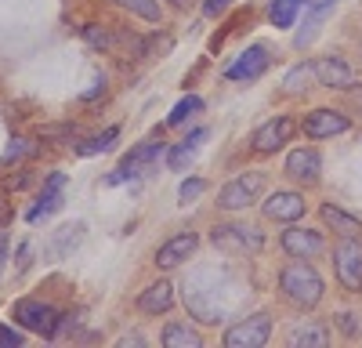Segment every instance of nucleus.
I'll return each mask as SVG.
<instances>
[{"instance_id": "f704fd0d", "label": "nucleus", "mask_w": 362, "mask_h": 348, "mask_svg": "<svg viewBox=\"0 0 362 348\" xmlns=\"http://www.w3.org/2000/svg\"><path fill=\"white\" fill-rule=\"evenodd\" d=\"M29 269V243L18 247V257H15V272H25Z\"/></svg>"}, {"instance_id": "c756f323", "label": "nucleus", "mask_w": 362, "mask_h": 348, "mask_svg": "<svg viewBox=\"0 0 362 348\" xmlns=\"http://www.w3.org/2000/svg\"><path fill=\"white\" fill-rule=\"evenodd\" d=\"M40 138L44 141H76L80 138V127L76 124H47V127H40Z\"/></svg>"}, {"instance_id": "cd10ccee", "label": "nucleus", "mask_w": 362, "mask_h": 348, "mask_svg": "<svg viewBox=\"0 0 362 348\" xmlns=\"http://www.w3.org/2000/svg\"><path fill=\"white\" fill-rule=\"evenodd\" d=\"M83 40L95 47V51H112V44H116L112 29H105V25H98V22H87V25H83Z\"/></svg>"}, {"instance_id": "f3484780", "label": "nucleus", "mask_w": 362, "mask_h": 348, "mask_svg": "<svg viewBox=\"0 0 362 348\" xmlns=\"http://www.w3.org/2000/svg\"><path fill=\"white\" fill-rule=\"evenodd\" d=\"M341 4V0H312V4L305 8V22H300V29H297V37H293V44L297 47H308L315 37H319V25L334 15V8Z\"/></svg>"}, {"instance_id": "0eeeda50", "label": "nucleus", "mask_w": 362, "mask_h": 348, "mask_svg": "<svg viewBox=\"0 0 362 348\" xmlns=\"http://www.w3.org/2000/svg\"><path fill=\"white\" fill-rule=\"evenodd\" d=\"M293 131H297V120H293L290 112H279V116H272L268 124H261V127L254 131L250 149H254L257 156H272V153H279L283 145L293 138Z\"/></svg>"}, {"instance_id": "6e6552de", "label": "nucleus", "mask_w": 362, "mask_h": 348, "mask_svg": "<svg viewBox=\"0 0 362 348\" xmlns=\"http://www.w3.org/2000/svg\"><path fill=\"white\" fill-rule=\"evenodd\" d=\"M272 334V315L257 312L250 319H239L235 327L225 330V348H261Z\"/></svg>"}, {"instance_id": "20e7f679", "label": "nucleus", "mask_w": 362, "mask_h": 348, "mask_svg": "<svg viewBox=\"0 0 362 348\" xmlns=\"http://www.w3.org/2000/svg\"><path fill=\"white\" fill-rule=\"evenodd\" d=\"M11 319H15L18 327L40 334V337H54V334H58V319H62V312H58L54 305H47V301L22 298V301L11 305Z\"/></svg>"}, {"instance_id": "4be33fe9", "label": "nucleus", "mask_w": 362, "mask_h": 348, "mask_svg": "<svg viewBox=\"0 0 362 348\" xmlns=\"http://www.w3.org/2000/svg\"><path fill=\"white\" fill-rule=\"evenodd\" d=\"M163 344H167V348H199L203 337H199V330H192L189 323H167V327H163Z\"/></svg>"}, {"instance_id": "aec40b11", "label": "nucleus", "mask_w": 362, "mask_h": 348, "mask_svg": "<svg viewBox=\"0 0 362 348\" xmlns=\"http://www.w3.org/2000/svg\"><path fill=\"white\" fill-rule=\"evenodd\" d=\"M319 218H322L326 228H334L337 236H362V221H358L355 214L341 211L337 203H322V207H319Z\"/></svg>"}, {"instance_id": "a878e982", "label": "nucleus", "mask_w": 362, "mask_h": 348, "mask_svg": "<svg viewBox=\"0 0 362 348\" xmlns=\"http://www.w3.org/2000/svg\"><path fill=\"white\" fill-rule=\"evenodd\" d=\"M112 4H119L124 11H131V15H138V18H145V22H160V18H163L160 0H112Z\"/></svg>"}, {"instance_id": "393cba45", "label": "nucleus", "mask_w": 362, "mask_h": 348, "mask_svg": "<svg viewBox=\"0 0 362 348\" xmlns=\"http://www.w3.org/2000/svg\"><path fill=\"white\" fill-rule=\"evenodd\" d=\"M315 80V69H312V62H300V66H293L290 73H286V80H283V91L286 95H300V91H308V83Z\"/></svg>"}, {"instance_id": "6ab92c4d", "label": "nucleus", "mask_w": 362, "mask_h": 348, "mask_svg": "<svg viewBox=\"0 0 362 348\" xmlns=\"http://www.w3.org/2000/svg\"><path fill=\"white\" fill-rule=\"evenodd\" d=\"M286 341H290L293 348H326V344H329V327H326V323H315V319H308V323L290 327Z\"/></svg>"}, {"instance_id": "dca6fc26", "label": "nucleus", "mask_w": 362, "mask_h": 348, "mask_svg": "<svg viewBox=\"0 0 362 348\" xmlns=\"http://www.w3.org/2000/svg\"><path fill=\"white\" fill-rule=\"evenodd\" d=\"M62 192H66V174L62 170H51L47 174V182H44V192H40V199H37V207L25 214V221H44V218H51L58 207H62Z\"/></svg>"}, {"instance_id": "4468645a", "label": "nucleus", "mask_w": 362, "mask_h": 348, "mask_svg": "<svg viewBox=\"0 0 362 348\" xmlns=\"http://www.w3.org/2000/svg\"><path fill=\"white\" fill-rule=\"evenodd\" d=\"M268 62H272V51H268V44H250L243 54L235 58V62L225 69V80H235V83H243V80H257L264 69H268Z\"/></svg>"}, {"instance_id": "2f4dec72", "label": "nucleus", "mask_w": 362, "mask_h": 348, "mask_svg": "<svg viewBox=\"0 0 362 348\" xmlns=\"http://www.w3.org/2000/svg\"><path fill=\"white\" fill-rule=\"evenodd\" d=\"M25 344V334L15 330V327H0V348H22Z\"/></svg>"}, {"instance_id": "c85d7f7f", "label": "nucleus", "mask_w": 362, "mask_h": 348, "mask_svg": "<svg viewBox=\"0 0 362 348\" xmlns=\"http://www.w3.org/2000/svg\"><path fill=\"white\" fill-rule=\"evenodd\" d=\"M37 153V145L33 141H29V138H11L8 141V149H4V156H0V163H4V167H11V163H18V160H25V156H33Z\"/></svg>"}, {"instance_id": "9d476101", "label": "nucleus", "mask_w": 362, "mask_h": 348, "mask_svg": "<svg viewBox=\"0 0 362 348\" xmlns=\"http://www.w3.org/2000/svg\"><path fill=\"white\" fill-rule=\"evenodd\" d=\"M305 211H308L305 196L293 192V189H276V192L261 203V214H264L268 221H286V225L300 221V218H305Z\"/></svg>"}, {"instance_id": "412c9836", "label": "nucleus", "mask_w": 362, "mask_h": 348, "mask_svg": "<svg viewBox=\"0 0 362 348\" xmlns=\"http://www.w3.org/2000/svg\"><path fill=\"white\" fill-rule=\"evenodd\" d=\"M206 127H196V131H189L185 138H181L174 149L167 153V163H170V170H185L189 167V160L196 156V149H199V141H206Z\"/></svg>"}, {"instance_id": "58836bf2", "label": "nucleus", "mask_w": 362, "mask_h": 348, "mask_svg": "<svg viewBox=\"0 0 362 348\" xmlns=\"http://www.w3.org/2000/svg\"><path fill=\"white\" fill-rule=\"evenodd\" d=\"M29 185V170H22L18 178H8V189H25Z\"/></svg>"}, {"instance_id": "7ed1b4c3", "label": "nucleus", "mask_w": 362, "mask_h": 348, "mask_svg": "<svg viewBox=\"0 0 362 348\" xmlns=\"http://www.w3.org/2000/svg\"><path fill=\"white\" fill-rule=\"evenodd\" d=\"M334 272L348 294H362V236H341L334 247Z\"/></svg>"}, {"instance_id": "f03ea898", "label": "nucleus", "mask_w": 362, "mask_h": 348, "mask_svg": "<svg viewBox=\"0 0 362 348\" xmlns=\"http://www.w3.org/2000/svg\"><path fill=\"white\" fill-rule=\"evenodd\" d=\"M167 153V145H163V138H148V141H141V145H134V149L124 156V163L119 167H112L109 174H105V185H124V182H134V178H141V174L153 167L160 156Z\"/></svg>"}, {"instance_id": "5701e85b", "label": "nucleus", "mask_w": 362, "mask_h": 348, "mask_svg": "<svg viewBox=\"0 0 362 348\" xmlns=\"http://www.w3.org/2000/svg\"><path fill=\"white\" fill-rule=\"evenodd\" d=\"M305 8V0H272V8H268V18L276 29H290L297 22V11Z\"/></svg>"}, {"instance_id": "e433bc0d", "label": "nucleus", "mask_w": 362, "mask_h": 348, "mask_svg": "<svg viewBox=\"0 0 362 348\" xmlns=\"http://www.w3.org/2000/svg\"><path fill=\"white\" fill-rule=\"evenodd\" d=\"M348 98H351V105L362 112V83H355V87H348Z\"/></svg>"}, {"instance_id": "39448f33", "label": "nucleus", "mask_w": 362, "mask_h": 348, "mask_svg": "<svg viewBox=\"0 0 362 348\" xmlns=\"http://www.w3.org/2000/svg\"><path fill=\"white\" fill-rule=\"evenodd\" d=\"M264 170H247V174H239V178H232L221 192H218V207L221 211H247L250 203L261 196L264 189Z\"/></svg>"}, {"instance_id": "b1692460", "label": "nucleus", "mask_w": 362, "mask_h": 348, "mask_svg": "<svg viewBox=\"0 0 362 348\" xmlns=\"http://www.w3.org/2000/svg\"><path fill=\"white\" fill-rule=\"evenodd\" d=\"M116 138H119V127H105L102 134H90V138L76 141V153H80V156H98V153L112 149V141H116Z\"/></svg>"}, {"instance_id": "1a4fd4ad", "label": "nucleus", "mask_w": 362, "mask_h": 348, "mask_svg": "<svg viewBox=\"0 0 362 348\" xmlns=\"http://www.w3.org/2000/svg\"><path fill=\"white\" fill-rule=\"evenodd\" d=\"M348 127H351V116L344 109H312V112H305V120H300V131H305V138H312V141L344 134Z\"/></svg>"}, {"instance_id": "9b49d317", "label": "nucleus", "mask_w": 362, "mask_h": 348, "mask_svg": "<svg viewBox=\"0 0 362 348\" xmlns=\"http://www.w3.org/2000/svg\"><path fill=\"white\" fill-rule=\"evenodd\" d=\"M279 247L290 254V257H319L326 250V236L319 228H300V225H290L286 232H279Z\"/></svg>"}, {"instance_id": "72a5a7b5", "label": "nucleus", "mask_w": 362, "mask_h": 348, "mask_svg": "<svg viewBox=\"0 0 362 348\" xmlns=\"http://www.w3.org/2000/svg\"><path fill=\"white\" fill-rule=\"evenodd\" d=\"M228 4H232V0H203V15H206V18H218Z\"/></svg>"}, {"instance_id": "ddd939ff", "label": "nucleus", "mask_w": 362, "mask_h": 348, "mask_svg": "<svg viewBox=\"0 0 362 348\" xmlns=\"http://www.w3.org/2000/svg\"><path fill=\"white\" fill-rule=\"evenodd\" d=\"M286 178L297 182V185H315L319 174H322V156L312 149V145H300V149H293L286 156Z\"/></svg>"}, {"instance_id": "a211bd4d", "label": "nucleus", "mask_w": 362, "mask_h": 348, "mask_svg": "<svg viewBox=\"0 0 362 348\" xmlns=\"http://www.w3.org/2000/svg\"><path fill=\"white\" fill-rule=\"evenodd\" d=\"M170 308H174V286L167 279L148 283L141 294H138V312H145V315H163Z\"/></svg>"}, {"instance_id": "c9c22d12", "label": "nucleus", "mask_w": 362, "mask_h": 348, "mask_svg": "<svg viewBox=\"0 0 362 348\" xmlns=\"http://www.w3.org/2000/svg\"><path fill=\"white\" fill-rule=\"evenodd\" d=\"M102 91H105V76H102V80H95V87H90V91H83V95H80V102H95V98H98Z\"/></svg>"}, {"instance_id": "bb28decb", "label": "nucleus", "mask_w": 362, "mask_h": 348, "mask_svg": "<svg viewBox=\"0 0 362 348\" xmlns=\"http://www.w3.org/2000/svg\"><path fill=\"white\" fill-rule=\"evenodd\" d=\"M199 109H203V98H199V95H185V98H181V102L170 109V116H167V127H181V124H185L189 116H196Z\"/></svg>"}, {"instance_id": "473e14b6", "label": "nucleus", "mask_w": 362, "mask_h": 348, "mask_svg": "<svg viewBox=\"0 0 362 348\" xmlns=\"http://www.w3.org/2000/svg\"><path fill=\"white\" fill-rule=\"evenodd\" d=\"M203 189H206V182H203V178H189V182H181V189H177V196H181V199H185V203H189V199H196V196H199Z\"/></svg>"}, {"instance_id": "f257e3e1", "label": "nucleus", "mask_w": 362, "mask_h": 348, "mask_svg": "<svg viewBox=\"0 0 362 348\" xmlns=\"http://www.w3.org/2000/svg\"><path fill=\"white\" fill-rule=\"evenodd\" d=\"M279 290L293 308H315L326 294V283L308 257H293L279 269Z\"/></svg>"}, {"instance_id": "423d86ee", "label": "nucleus", "mask_w": 362, "mask_h": 348, "mask_svg": "<svg viewBox=\"0 0 362 348\" xmlns=\"http://www.w3.org/2000/svg\"><path fill=\"white\" fill-rule=\"evenodd\" d=\"M210 240H214V247L221 250H235V254H257L264 247V232L257 225H214L210 228Z\"/></svg>"}, {"instance_id": "7c9ffc66", "label": "nucleus", "mask_w": 362, "mask_h": 348, "mask_svg": "<svg viewBox=\"0 0 362 348\" xmlns=\"http://www.w3.org/2000/svg\"><path fill=\"white\" fill-rule=\"evenodd\" d=\"M337 327L348 334V337H362V319L355 312H337Z\"/></svg>"}, {"instance_id": "2eb2a0df", "label": "nucleus", "mask_w": 362, "mask_h": 348, "mask_svg": "<svg viewBox=\"0 0 362 348\" xmlns=\"http://www.w3.org/2000/svg\"><path fill=\"white\" fill-rule=\"evenodd\" d=\"M196 247H199L196 232H177V236H170V240L156 250L153 265H156V269H177V265H185V261L196 254Z\"/></svg>"}, {"instance_id": "ea45409f", "label": "nucleus", "mask_w": 362, "mask_h": 348, "mask_svg": "<svg viewBox=\"0 0 362 348\" xmlns=\"http://www.w3.org/2000/svg\"><path fill=\"white\" fill-rule=\"evenodd\" d=\"M174 4H185V0H174Z\"/></svg>"}, {"instance_id": "4c0bfd02", "label": "nucleus", "mask_w": 362, "mask_h": 348, "mask_svg": "<svg viewBox=\"0 0 362 348\" xmlns=\"http://www.w3.org/2000/svg\"><path fill=\"white\" fill-rule=\"evenodd\" d=\"M4 261H8V232H0V276H4Z\"/></svg>"}, {"instance_id": "f8f14e48", "label": "nucleus", "mask_w": 362, "mask_h": 348, "mask_svg": "<svg viewBox=\"0 0 362 348\" xmlns=\"http://www.w3.org/2000/svg\"><path fill=\"white\" fill-rule=\"evenodd\" d=\"M312 69H315V80H319L322 87H329V91H348V87L358 83L355 69L344 62L341 54H322V58H315Z\"/></svg>"}]
</instances>
